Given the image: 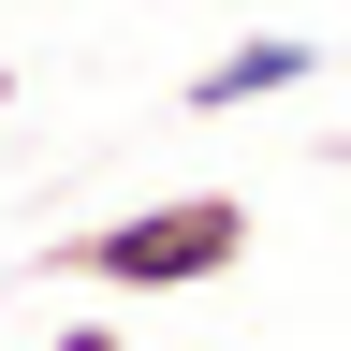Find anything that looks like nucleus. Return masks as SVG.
Wrapping results in <instances>:
<instances>
[{
	"label": "nucleus",
	"instance_id": "obj_1",
	"mask_svg": "<svg viewBox=\"0 0 351 351\" xmlns=\"http://www.w3.org/2000/svg\"><path fill=\"white\" fill-rule=\"evenodd\" d=\"M234 263H249V205H234V191H161V205L88 219V234L44 263V278H103V293H132V307H161V293L234 278Z\"/></svg>",
	"mask_w": 351,
	"mask_h": 351
},
{
	"label": "nucleus",
	"instance_id": "obj_2",
	"mask_svg": "<svg viewBox=\"0 0 351 351\" xmlns=\"http://www.w3.org/2000/svg\"><path fill=\"white\" fill-rule=\"evenodd\" d=\"M307 73H322V44H307V29H249V44H219V59L191 73V103H205V117H234V103H278V88H307Z\"/></svg>",
	"mask_w": 351,
	"mask_h": 351
}]
</instances>
